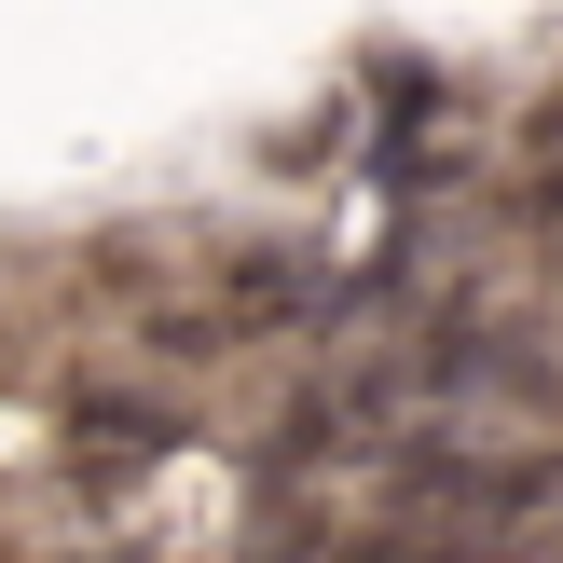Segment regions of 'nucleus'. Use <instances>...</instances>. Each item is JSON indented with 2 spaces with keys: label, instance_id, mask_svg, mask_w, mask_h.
<instances>
[{
  "label": "nucleus",
  "instance_id": "f03ea898",
  "mask_svg": "<svg viewBox=\"0 0 563 563\" xmlns=\"http://www.w3.org/2000/svg\"><path fill=\"white\" fill-rule=\"evenodd\" d=\"M537 137H550V152H563V97H550V110H537Z\"/></svg>",
  "mask_w": 563,
  "mask_h": 563
},
{
  "label": "nucleus",
  "instance_id": "f257e3e1",
  "mask_svg": "<svg viewBox=\"0 0 563 563\" xmlns=\"http://www.w3.org/2000/svg\"><path fill=\"white\" fill-rule=\"evenodd\" d=\"M537 234H550V262H563V179H537Z\"/></svg>",
  "mask_w": 563,
  "mask_h": 563
}]
</instances>
